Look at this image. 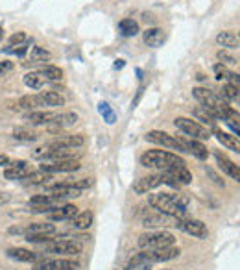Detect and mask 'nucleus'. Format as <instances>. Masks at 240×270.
<instances>
[{
	"label": "nucleus",
	"mask_w": 240,
	"mask_h": 270,
	"mask_svg": "<svg viewBox=\"0 0 240 270\" xmlns=\"http://www.w3.org/2000/svg\"><path fill=\"white\" fill-rule=\"evenodd\" d=\"M148 204L155 211L174 217V219H183L187 217V207H189V196L185 195H168V193H159V195H150Z\"/></svg>",
	"instance_id": "obj_1"
},
{
	"label": "nucleus",
	"mask_w": 240,
	"mask_h": 270,
	"mask_svg": "<svg viewBox=\"0 0 240 270\" xmlns=\"http://www.w3.org/2000/svg\"><path fill=\"white\" fill-rule=\"evenodd\" d=\"M141 165L146 168H155V170H170L179 165H187L183 157L177 154L166 152V150H148L141 155Z\"/></svg>",
	"instance_id": "obj_2"
},
{
	"label": "nucleus",
	"mask_w": 240,
	"mask_h": 270,
	"mask_svg": "<svg viewBox=\"0 0 240 270\" xmlns=\"http://www.w3.org/2000/svg\"><path fill=\"white\" fill-rule=\"evenodd\" d=\"M192 95H194L196 100H198L209 113H212V115L216 117V119H222L223 110L229 106V102H225L223 98H220V95H214V93L205 89V87H194V89H192Z\"/></svg>",
	"instance_id": "obj_3"
},
{
	"label": "nucleus",
	"mask_w": 240,
	"mask_h": 270,
	"mask_svg": "<svg viewBox=\"0 0 240 270\" xmlns=\"http://www.w3.org/2000/svg\"><path fill=\"white\" fill-rule=\"evenodd\" d=\"M139 248L141 250H159V248L174 246L176 237L172 235L170 231L157 230V231H148L139 237Z\"/></svg>",
	"instance_id": "obj_4"
},
{
	"label": "nucleus",
	"mask_w": 240,
	"mask_h": 270,
	"mask_svg": "<svg viewBox=\"0 0 240 270\" xmlns=\"http://www.w3.org/2000/svg\"><path fill=\"white\" fill-rule=\"evenodd\" d=\"M56 235V226L50 222H35L24 228V239L28 242H46Z\"/></svg>",
	"instance_id": "obj_5"
},
{
	"label": "nucleus",
	"mask_w": 240,
	"mask_h": 270,
	"mask_svg": "<svg viewBox=\"0 0 240 270\" xmlns=\"http://www.w3.org/2000/svg\"><path fill=\"white\" fill-rule=\"evenodd\" d=\"M174 126L177 130H181L185 135L196 139V141H205V139L211 137V133H209V130L205 126H201L200 122L187 119V117H177L176 121H174Z\"/></svg>",
	"instance_id": "obj_6"
},
{
	"label": "nucleus",
	"mask_w": 240,
	"mask_h": 270,
	"mask_svg": "<svg viewBox=\"0 0 240 270\" xmlns=\"http://www.w3.org/2000/svg\"><path fill=\"white\" fill-rule=\"evenodd\" d=\"M46 252L74 257V255H80L83 252V244L80 241H74V239H61V241L57 239V241L46 244Z\"/></svg>",
	"instance_id": "obj_7"
},
{
	"label": "nucleus",
	"mask_w": 240,
	"mask_h": 270,
	"mask_svg": "<svg viewBox=\"0 0 240 270\" xmlns=\"http://www.w3.org/2000/svg\"><path fill=\"white\" fill-rule=\"evenodd\" d=\"M34 270H80V263L69 257L59 259H37L34 264Z\"/></svg>",
	"instance_id": "obj_8"
},
{
	"label": "nucleus",
	"mask_w": 240,
	"mask_h": 270,
	"mask_svg": "<svg viewBox=\"0 0 240 270\" xmlns=\"http://www.w3.org/2000/svg\"><path fill=\"white\" fill-rule=\"evenodd\" d=\"M174 228L185 231L187 235H192V237H196V239H207V235H209V230H207V226L203 224L201 220L187 219V217L176 219V226H174Z\"/></svg>",
	"instance_id": "obj_9"
},
{
	"label": "nucleus",
	"mask_w": 240,
	"mask_h": 270,
	"mask_svg": "<svg viewBox=\"0 0 240 270\" xmlns=\"http://www.w3.org/2000/svg\"><path fill=\"white\" fill-rule=\"evenodd\" d=\"M146 141H150V143H154V144H159V146H163V148L176 150V152H185L181 141L176 137H172L170 133H166V132L152 130V132L146 133Z\"/></svg>",
	"instance_id": "obj_10"
},
{
	"label": "nucleus",
	"mask_w": 240,
	"mask_h": 270,
	"mask_svg": "<svg viewBox=\"0 0 240 270\" xmlns=\"http://www.w3.org/2000/svg\"><path fill=\"white\" fill-rule=\"evenodd\" d=\"M179 253H181V250L176 246H166V248H159V250H144V252H141V255H143L146 261H150V263H165V261H172V259L179 257Z\"/></svg>",
	"instance_id": "obj_11"
},
{
	"label": "nucleus",
	"mask_w": 240,
	"mask_h": 270,
	"mask_svg": "<svg viewBox=\"0 0 240 270\" xmlns=\"http://www.w3.org/2000/svg\"><path fill=\"white\" fill-rule=\"evenodd\" d=\"M85 144V137L83 135H61V137L54 139L50 143L46 144L48 150H72L78 148V146H83Z\"/></svg>",
	"instance_id": "obj_12"
},
{
	"label": "nucleus",
	"mask_w": 240,
	"mask_h": 270,
	"mask_svg": "<svg viewBox=\"0 0 240 270\" xmlns=\"http://www.w3.org/2000/svg\"><path fill=\"white\" fill-rule=\"evenodd\" d=\"M80 161L78 159H63V161H54V163H43L41 170H45L48 174H57V172H76L80 170Z\"/></svg>",
	"instance_id": "obj_13"
},
{
	"label": "nucleus",
	"mask_w": 240,
	"mask_h": 270,
	"mask_svg": "<svg viewBox=\"0 0 240 270\" xmlns=\"http://www.w3.org/2000/svg\"><path fill=\"white\" fill-rule=\"evenodd\" d=\"M48 195L52 196L54 202H63V200H69V198H78V196H81V191L76 189L74 185H70L69 182H65V184L50 187V189H48Z\"/></svg>",
	"instance_id": "obj_14"
},
{
	"label": "nucleus",
	"mask_w": 240,
	"mask_h": 270,
	"mask_svg": "<svg viewBox=\"0 0 240 270\" xmlns=\"http://www.w3.org/2000/svg\"><path fill=\"white\" fill-rule=\"evenodd\" d=\"M165 184V178H163V172L159 174H150V176H144V178L137 179L135 184H133V191L137 193V195H146L150 191L157 189L159 185Z\"/></svg>",
	"instance_id": "obj_15"
},
{
	"label": "nucleus",
	"mask_w": 240,
	"mask_h": 270,
	"mask_svg": "<svg viewBox=\"0 0 240 270\" xmlns=\"http://www.w3.org/2000/svg\"><path fill=\"white\" fill-rule=\"evenodd\" d=\"M32 172V168H30V163L28 161H13L6 167L4 170V178L6 179H12V182H21V179H26Z\"/></svg>",
	"instance_id": "obj_16"
},
{
	"label": "nucleus",
	"mask_w": 240,
	"mask_h": 270,
	"mask_svg": "<svg viewBox=\"0 0 240 270\" xmlns=\"http://www.w3.org/2000/svg\"><path fill=\"white\" fill-rule=\"evenodd\" d=\"M78 213L80 211L74 204H63V206H54V209L48 213V219L54 222H63V220H72Z\"/></svg>",
	"instance_id": "obj_17"
},
{
	"label": "nucleus",
	"mask_w": 240,
	"mask_h": 270,
	"mask_svg": "<svg viewBox=\"0 0 240 270\" xmlns=\"http://www.w3.org/2000/svg\"><path fill=\"white\" fill-rule=\"evenodd\" d=\"M143 226L146 228H165V226H176V219L163 215V213H146L143 217Z\"/></svg>",
	"instance_id": "obj_18"
},
{
	"label": "nucleus",
	"mask_w": 240,
	"mask_h": 270,
	"mask_svg": "<svg viewBox=\"0 0 240 270\" xmlns=\"http://www.w3.org/2000/svg\"><path fill=\"white\" fill-rule=\"evenodd\" d=\"M214 157H216V163H218V167H220V170L227 174L229 178H233L236 184H240V167L238 165L233 163L229 157H225L222 152H214Z\"/></svg>",
	"instance_id": "obj_19"
},
{
	"label": "nucleus",
	"mask_w": 240,
	"mask_h": 270,
	"mask_svg": "<svg viewBox=\"0 0 240 270\" xmlns=\"http://www.w3.org/2000/svg\"><path fill=\"white\" fill-rule=\"evenodd\" d=\"M179 141H181V144H183L185 152L192 154L200 161H205L207 157H209V150H207L205 144L200 143V141H196V139H179Z\"/></svg>",
	"instance_id": "obj_20"
},
{
	"label": "nucleus",
	"mask_w": 240,
	"mask_h": 270,
	"mask_svg": "<svg viewBox=\"0 0 240 270\" xmlns=\"http://www.w3.org/2000/svg\"><path fill=\"white\" fill-rule=\"evenodd\" d=\"M212 133L216 135L218 143L225 146L227 150H233L236 154H240V139L236 135H231V133H225L222 130H218V128H212Z\"/></svg>",
	"instance_id": "obj_21"
},
{
	"label": "nucleus",
	"mask_w": 240,
	"mask_h": 270,
	"mask_svg": "<svg viewBox=\"0 0 240 270\" xmlns=\"http://www.w3.org/2000/svg\"><path fill=\"white\" fill-rule=\"evenodd\" d=\"M76 122H78V115H76V113H56L54 122L48 124V126H50L52 133H57L61 128L72 126V124H76Z\"/></svg>",
	"instance_id": "obj_22"
},
{
	"label": "nucleus",
	"mask_w": 240,
	"mask_h": 270,
	"mask_svg": "<svg viewBox=\"0 0 240 270\" xmlns=\"http://www.w3.org/2000/svg\"><path fill=\"white\" fill-rule=\"evenodd\" d=\"M17 104H19V110H26V111H37L46 106L41 95H26V97H21Z\"/></svg>",
	"instance_id": "obj_23"
},
{
	"label": "nucleus",
	"mask_w": 240,
	"mask_h": 270,
	"mask_svg": "<svg viewBox=\"0 0 240 270\" xmlns=\"http://www.w3.org/2000/svg\"><path fill=\"white\" fill-rule=\"evenodd\" d=\"M54 117H56V113H52V111H30L28 115H26V121L30 122V124H34V126H48V124H52L54 122Z\"/></svg>",
	"instance_id": "obj_24"
},
{
	"label": "nucleus",
	"mask_w": 240,
	"mask_h": 270,
	"mask_svg": "<svg viewBox=\"0 0 240 270\" xmlns=\"http://www.w3.org/2000/svg\"><path fill=\"white\" fill-rule=\"evenodd\" d=\"M144 43L148 46H152V48H157V46H161L163 43H165L166 39V34L163 28H148L146 32H144Z\"/></svg>",
	"instance_id": "obj_25"
},
{
	"label": "nucleus",
	"mask_w": 240,
	"mask_h": 270,
	"mask_svg": "<svg viewBox=\"0 0 240 270\" xmlns=\"http://www.w3.org/2000/svg\"><path fill=\"white\" fill-rule=\"evenodd\" d=\"M8 255L15 261H21V263H35L37 261V253L28 250V248H10Z\"/></svg>",
	"instance_id": "obj_26"
},
{
	"label": "nucleus",
	"mask_w": 240,
	"mask_h": 270,
	"mask_svg": "<svg viewBox=\"0 0 240 270\" xmlns=\"http://www.w3.org/2000/svg\"><path fill=\"white\" fill-rule=\"evenodd\" d=\"M13 139H17L21 143H34L39 139V133L28 126H17L13 130Z\"/></svg>",
	"instance_id": "obj_27"
},
{
	"label": "nucleus",
	"mask_w": 240,
	"mask_h": 270,
	"mask_svg": "<svg viewBox=\"0 0 240 270\" xmlns=\"http://www.w3.org/2000/svg\"><path fill=\"white\" fill-rule=\"evenodd\" d=\"M92 219H94V215H92L91 211L78 213L74 219H72V226H74L76 230L85 231V230H89V228L92 226Z\"/></svg>",
	"instance_id": "obj_28"
},
{
	"label": "nucleus",
	"mask_w": 240,
	"mask_h": 270,
	"mask_svg": "<svg viewBox=\"0 0 240 270\" xmlns=\"http://www.w3.org/2000/svg\"><path fill=\"white\" fill-rule=\"evenodd\" d=\"M52 54L43 46H34L32 48V54H30V65H39L45 63V61H50Z\"/></svg>",
	"instance_id": "obj_29"
},
{
	"label": "nucleus",
	"mask_w": 240,
	"mask_h": 270,
	"mask_svg": "<svg viewBox=\"0 0 240 270\" xmlns=\"http://www.w3.org/2000/svg\"><path fill=\"white\" fill-rule=\"evenodd\" d=\"M216 43L223 48H236L240 45V39L231 32H220L216 35Z\"/></svg>",
	"instance_id": "obj_30"
},
{
	"label": "nucleus",
	"mask_w": 240,
	"mask_h": 270,
	"mask_svg": "<svg viewBox=\"0 0 240 270\" xmlns=\"http://www.w3.org/2000/svg\"><path fill=\"white\" fill-rule=\"evenodd\" d=\"M168 172L174 174V178H176L181 185L192 184V174H190V170L187 168V165H179V167H174V168H170Z\"/></svg>",
	"instance_id": "obj_31"
},
{
	"label": "nucleus",
	"mask_w": 240,
	"mask_h": 270,
	"mask_svg": "<svg viewBox=\"0 0 240 270\" xmlns=\"http://www.w3.org/2000/svg\"><path fill=\"white\" fill-rule=\"evenodd\" d=\"M39 74L45 78V80H50V81H57L63 78V70L56 67V65H43L39 70Z\"/></svg>",
	"instance_id": "obj_32"
},
{
	"label": "nucleus",
	"mask_w": 240,
	"mask_h": 270,
	"mask_svg": "<svg viewBox=\"0 0 240 270\" xmlns=\"http://www.w3.org/2000/svg\"><path fill=\"white\" fill-rule=\"evenodd\" d=\"M118 32L120 35H124V37H133V35L139 34V24L133 21V19H124V21H120L118 24Z\"/></svg>",
	"instance_id": "obj_33"
},
{
	"label": "nucleus",
	"mask_w": 240,
	"mask_h": 270,
	"mask_svg": "<svg viewBox=\"0 0 240 270\" xmlns=\"http://www.w3.org/2000/svg\"><path fill=\"white\" fill-rule=\"evenodd\" d=\"M48 179H52V174H48V172H45V170H32L30 172V176L24 182L26 184H30V185H45Z\"/></svg>",
	"instance_id": "obj_34"
},
{
	"label": "nucleus",
	"mask_w": 240,
	"mask_h": 270,
	"mask_svg": "<svg viewBox=\"0 0 240 270\" xmlns=\"http://www.w3.org/2000/svg\"><path fill=\"white\" fill-rule=\"evenodd\" d=\"M41 97H43L46 106H52V108H61V106H65V98L56 91L41 93Z\"/></svg>",
	"instance_id": "obj_35"
},
{
	"label": "nucleus",
	"mask_w": 240,
	"mask_h": 270,
	"mask_svg": "<svg viewBox=\"0 0 240 270\" xmlns=\"http://www.w3.org/2000/svg\"><path fill=\"white\" fill-rule=\"evenodd\" d=\"M23 81H24V85L30 87V89H41V87L45 85L46 80L39 72H28V74H24Z\"/></svg>",
	"instance_id": "obj_36"
},
{
	"label": "nucleus",
	"mask_w": 240,
	"mask_h": 270,
	"mask_svg": "<svg viewBox=\"0 0 240 270\" xmlns=\"http://www.w3.org/2000/svg\"><path fill=\"white\" fill-rule=\"evenodd\" d=\"M238 97H240L238 85H233V83H225V85L222 87L220 98H223L225 102H231V100H238Z\"/></svg>",
	"instance_id": "obj_37"
},
{
	"label": "nucleus",
	"mask_w": 240,
	"mask_h": 270,
	"mask_svg": "<svg viewBox=\"0 0 240 270\" xmlns=\"http://www.w3.org/2000/svg\"><path fill=\"white\" fill-rule=\"evenodd\" d=\"M150 268H152V263L146 261L141 253H137V255L128 263V266L124 270H150Z\"/></svg>",
	"instance_id": "obj_38"
},
{
	"label": "nucleus",
	"mask_w": 240,
	"mask_h": 270,
	"mask_svg": "<svg viewBox=\"0 0 240 270\" xmlns=\"http://www.w3.org/2000/svg\"><path fill=\"white\" fill-rule=\"evenodd\" d=\"M194 115L198 117L200 121L205 122V124H209L211 128H216V117L212 115V113H209V111H207L203 106H201V110H196L194 111Z\"/></svg>",
	"instance_id": "obj_39"
},
{
	"label": "nucleus",
	"mask_w": 240,
	"mask_h": 270,
	"mask_svg": "<svg viewBox=\"0 0 240 270\" xmlns=\"http://www.w3.org/2000/svg\"><path fill=\"white\" fill-rule=\"evenodd\" d=\"M98 111H100V115L103 117V121L107 122V124H113L114 122V111L111 110V106L105 102H102L98 106Z\"/></svg>",
	"instance_id": "obj_40"
},
{
	"label": "nucleus",
	"mask_w": 240,
	"mask_h": 270,
	"mask_svg": "<svg viewBox=\"0 0 240 270\" xmlns=\"http://www.w3.org/2000/svg\"><path fill=\"white\" fill-rule=\"evenodd\" d=\"M26 34L24 32H17V34H13L10 39H8V46H17V45H23V43H26Z\"/></svg>",
	"instance_id": "obj_41"
},
{
	"label": "nucleus",
	"mask_w": 240,
	"mask_h": 270,
	"mask_svg": "<svg viewBox=\"0 0 240 270\" xmlns=\"http://www.w3.org/2000/svg\"><path fill=\"white\" fill-rule=\"evenodd\" d=\"M216 58L220 59V61H222V65H234V63H236V59H234L233 56H231V54H227L225 50H220V52H218Z\"/></svg>",
	"instance_id": "obj_42"
},
{
	"label": "nucleus",
	"mask_w": 240,
	"mask_h": 270,
	"mask_svg": "<svg viewBox=\"0 0 240 270\" xmlns=\"http://www.w3.org/2000/svg\"><path fill=\"white\" fill-rule=\"evenodd\" d=\"M26 50H28V41H26V43H23V45L8 46V48H4V52H10V54H17V56H23Z\"/></svg>",
	"instance_id": "obj_43"
},
{
	"label": "nucleus",
	"mask_w": 240,
	"mask_h": 270,
	"mask_svg": "<svg viewBox=\"0 0 240 270\" xmlns=\"http://www.w3.org/2000/svg\"><path fill=\"white\" fill-rule=\"evenodd\" d=\"M13 67H15V65H13L12 61H0V76L10 74L13 70Z\"/></svg>",
	"instance_id": "obj_44"
},
{
	"label": "nucleus",
	"mask_w": 240,
	"mask_h": 270,
	"mask_svg": "<svg viewBox=\"0 0 240 270\" xmlns=\"http://www.w3.org/2000/svg\"><path fill=\"white\" fill-rule=\"evenodd\" d=\"M10 200H12V196L8 195V193H4V191H0V207L6 206V204H8Z\"/></svg>",
	"instance_id": "obj_45"
},
{
	"label": "nucleus",
	"mask_w": 240,
	"mask_h": 270,
	"mask_svg": "<svg viewBox=\"0 0 240 270\" xmlns=\"http://www.w3.org/2000/svg\"><path fill=\"white\" fill-rule=\"evenodd\" d=\"M207 174H209V176H211V178H212V182H214V184H216V185H220V187H223V182H222V179H220V178H218L216 174L212 172L211 168H207Z\"/></svg>",
	"instance_id": "obj_46"
},
{
	"label": "nucleus",
	"mask_w": 240,
	"mask_h": 270,
	"mask_svg": "<svg viewBox=\"0 0 240 270\" xmlns=\"http://www.w3.org/2000/svg\"><path fill=\"white\" fill-rule=\"evenodd\" d=\"M12 161H10V157H8L6 154H0V167H8Z\"/></svg>",
	"instance_id": "obj_47"
},
{
	"label": "nucleus",
	"mask_w": 240,
	"mask_h": 270,
	"mask_svg": "<svg viewBox=\"0 0 240 270\" xmlns=\"http://www.w3.org/2000/svg\"><path fill=\"white\" fill-rule=\"evenodd\" d=\"M229 128H231V130H233V132L236 133V135H238V139H240V126H233V124H229Z\"/></svg>",
	"instance_id": "obj_48"
},
{
	"label": "nucleus",
	"mask_w": 240,
	"mask_h": 270,
	"mask_svg": "<svg viewBox=\"0 0 240 270\" xmlns=\"http://www.w3.org/2000/svg\"><path fill=\"white\" fill-rule=\"evenodd\" d=\"M114 67H116V69H122V67H124V61H122V59H118V61L114 63Z\"/></svg>",
	"instance_id": "obj_49"
},
{
	"label": "nucleus",
	"mask_w": 240,
	"mask_h": 270,
	"mask_svg": "<svg viewBox=\"0 0 240 270\" xmlns=\"http://www.w3.org/2000/svg\"><path fill=\"white\" fill-rule=\"evenodd\" d=\"M2 35H4V30L0 28V41H2Z\"/></svg>",
	"instance_id": "obj_50"
},
{
	"label": "nucleus",
	"mask_w": 240,
	"mask_h": 270,
	"mask_svg": "<svg viewBox=\"0 0 240 270\" xmlns=\"http://www.w3.org/2000/svg\"><path fill=\"white\" fill-rule=\"evenodd\" d=\"M238 102H240V97H238Z\"/></svg>",
	"instance_id": "obj_51"
}]
</instances>
